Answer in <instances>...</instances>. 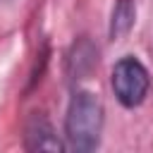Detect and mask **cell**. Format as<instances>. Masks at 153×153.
<instances>
[{"instance_id":"6da1fadb","label":"cell","mask_w":153,"mask_h":153,"mask_svg":"<svg viewBox=\"0 0 153 153\" xmlns=\"http://www.w3.org/2000/svg\"><path fill=\"white\" fill-rule=\"evenodd\" d=\"M105 108L98 93L93 91H74L67 117H65V139L67 153H96L103 134Z\"/></svg>"},{"instance_id":"7a4b0ae2","label":"cell","mask_w":153,"mask_h":153,"mask_svg":"<svg viewBox=\"0 0 153 153\" xmlns=\"http://www.w3.org/2000/svg\"><path fill=\"white\" fill-rule=\"evenodd\" d=\"M110 86L124 108H139L151 91V76L134 55H127L115 62L110 72Z\"/></svg>"},{"instance_id":"3957f363","label":"cell","mask_w":153,"mask_h":153,"mask_svg":"<svg viewBox=\"0 0 153 153\" xmlns=\"http://www.w3.org/2000/svg\"><path fill=\"white\" fill-rule=\"evenodd\" d=\"M24 146L29 153H67L45 112H31L24 122Z\"/></svg>"},{"instance_id":"277c9868","label":"cell","mask_w":153,"mask_h":153,"mask_svg":"<svg viewBox=\"0 0 153 153\" xmlns=\"http://www.w3.org/2000/svg\"><path fill=\"white\" fill-rule=\"evenodd\" d=\"M136 22V2L134 0H115L112 14H110V38L120 41L124 38Z\"/></svg>"},{"instance_id":"5b68a950","label":"cell","mask_w":153,"mask_h":153,"mask_svg":"<svg viewBox=\"0 0 153 153\" xmlns=\"http://www.w3.org/2000/svg\"><path fill=\"white\" fill-rule=\"evenodd\" d=\"M0 2H7V0H0Z\"/></svg>"}]
</instances>
